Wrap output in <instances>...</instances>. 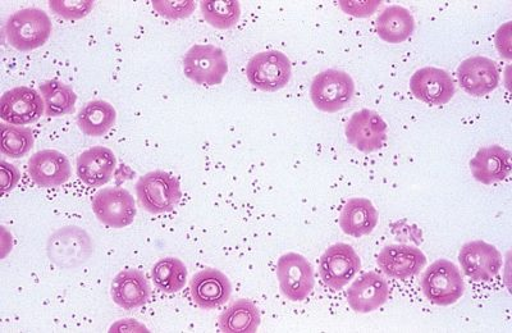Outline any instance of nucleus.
<instances>
[{
  "label": "nucleus",
  "instance_id": "30",
  "mask_svg": "<svg viewBox=\"0 0 512 333\" xmlns=\"http://www.w3.org/2000/svg\"><path fill=\"white\" fill-rule=\"evenodd\" d=\"M34 148V134L29 127L2 125V154L12 159L25 157Z\"/></svg>",
  "mask_w": 512,
  "mask_h": 333
},
{
  "label": "nucleus",
  "instance_id": "21",
  "mask_svg": "<svg viewBox=\"0 0 512 333\" xmlns=\"http://www.w3.org/2000/svg\"><path fill=\"white\" fill-rule=\"evenodd\" d=\"M511 167V154L500 145L479 149L470 161V171L474 179L483 185L506 180L510 176Z\"/></svg>",
  "mask_w": 512,
  "mask_h": 333
},
{
  "label": "nucleus",
  "instance_id": "4",
  "mask_svg": "<svg viewBox=\"0 0 512 333\" xmlns=\"http://www.w3.org/2000/svg\"><path fill=\"white\" fill-rule=\"evenodd\" d=\"M136 195L141 207L152 214L172 212L181 200L180 182L163 171H153L140 177Z\"/></svg>",
  "mask_w": 512,
  "mask_h": 333
},
{
  "label": "nucleus",
  "instance_id": "5",
  "mask_svg": "<svg viewBox=\"0 0 512 333\" xmlns=\"http://www.w3.org/2000/svg\"><path fill=\"white\" fill-rule=\"evenodd\" d=\"M355 94L354 80L344 71L327 70L314 77L310 98L315 108L324 113H336L351 103Z\"/></svg>",
  "mask_w": 512,
  "mask_h": 333
},
{
  "label": "nucleus",
  "instance_id": "23",
  "mask_svg": "<svg viewBox=\"0 0 512 333\" xmlns=\"http://www.w3.org/2000/svg\"><path fill=\"white\" fill-rule=\"evenodd\" d=\"M378 221V211L370 200L352 198L342 209L340 227L346 235L360 239V237L372 234Z\"/></svg>",
  "mask_w": 512,
  "mask_h": 333
},
{
  "label": "nucleus",
  "instance_id": "2",
  "mask_svg": "<svg viewBox=\"0 0 512 333\" xmlns=\"http://www.w3.org/2000/svg\"><path fill=\"white\" fill-rule=\"evenodd\" d=\"M47 253L50 262L57 267L73 269L88 262L94 253V243L82 228L67 226L49 237Z\"/></svg>",
  "mask_w": 512,
  "mask_h": 333
},
{
  "label": "nucleus",
  "instance_id": "3",
  "mask_svg": "<svg viewBox=\"0 0 512 333\" xmlns=\"http://www.w3.org/2000/svg\"><path fill=\"white\" fill-rule=\"evenodd\" d=\"M420 286L425 298L440 307L457 303L465 293L460 269L447 259H440L431 264L424 272Z\"/></svg>",
  "mask_w": 512,
  "mask_h": 333
},
{
  "label": "nucleus",
  "instance_id": "18",
  "mask_svg": "<svg viewBox=\"0 0 512 333\" xmlns=\"http://www.w3.org/2000/svg\"><path fill=\"white\" fill-rule=\"evenodd\" d=\"M425 263L427 257L422 250L411 245H388L377 258L378 267L384 275L397 280H408L418 275Z\"/></svg>",
  "mask_w": 512,
  "mask_h": 333
},
{
  "label": "nucleus",
  "instance_id": "31",
  "mask_svg": "<svg viewBox=\"0 0 512 333\" xmlns=\"http://www.w3.org/2000/svg\"><path fill=\"white\" fill-rule=\"evenodd\" d=\"M93 0H50L49 8L64 20H81L93 11Z\"/></svg>",
  "mask_w": 512,
  "mask_h": 333
},
{
  "label": "nucleus",
  "instance_id": "32",
  "mask_svg": "<svg viewBox=\"0 0 512 333\" xmlns=\"http://www.w3.org/2000/svg\"><path fill=\"white\" fill-rule=\"evenodd\" d=\"M153 8L158 15L169 18V20H182L194 13L195 2L194 0H177V2L154 0Z\"/></svg>",
  "mask_w": 512,
  "mask_h": 333
},
{
  "label": "nucleus",
  "instance_id": "25",
  "mask_svg": "<svg viewBox=\"0 0 512 333\" xmlns=\"http://www.w3.org/2000/svg\"><path fill=\"white\" fill-rule=\"evenodd\" d=\"M117 112L111 103L105 100H93L81 108L77 116V126L85 135L100 138L108 134L116 125Z\"/></svg>",
  "mask_w": 512,
  "mask_h": 333
},
{
  "label": "nucleus",
  "instance_id": "6",
  "mask_svg": "<svg viewBox=\"0 0 512 333\" xmlns=\"http://www.w3.org/2000/svg\"><path fill=\"white\" fill-rule=\"evenodd\" d=\"M184 74L201 86L222 84L228 74V61L221 48L196 44L184 57Z\"/></svg>",
  "mask_w": 512,
  "mask_h": 333
},
{
  "label": "nucleus",
  "instance_id": "27",
  "mask_svg": "<svg viewBox=\"0 0 512 333\" xmlns=\"http://www.w3.org/2000/svg\"><path fill=\"white\" fill-rule=\"evenodd\" d=\"M40 94L48 117H62L75 112L77 95L70 86L58 80H48L40 85Z\"/></svg>",
  "mask_w": 512,
  "mask_h": 333
},
{
  "label": "nucleus",
  "instance_id": "7",
  "mask_svg": "<svg viewBox=\"0 0 512 333\" xmlns=\"http://www.w3.org/2000/svg\"><path fill=\"white\" fill-rule=\"evenodd\" d=\"M291 76L290 59L278 50L255 54L246 67V77L250 84L267 93L286 88Z\"/></svg>",
  "mask_w": 512,
  "mask_h": 333
},
{
  "label": "nucleus",
  "instance_id": "28",
  "mask_svg": "<svg viewBox=\"0 0 512 333\" xmlns=\"http://www.w3.org/2000/svg\"><path fill=\"white\" fill-rule=\"evenodd\" d=\"M154 285L162 293L175 294L184 289L187 281V268L182 260L163 258L152 269Z\"/></svg>",
  "mask_w": 512,
  "mask_h": 333
},
{
  "label": "nucleus",
  "instance_id": "33",
  "mask_svg": "<svg viewBox=\"0 0 512 333\" xmlns=\"http://www.w3.org/2000/svg\"><path fill=\"white\" fill-rule=\"evenodd\" d=\"M340 7L342 11L347 13V15L365 18L374 15V12L377 11L379 7H381L382 2L379 0H367V2H345V0H341Z\"/></svg>",
  "mask_w": 512,
  "mask_h": 333
},
{
  "label": "nucleus",
  "instance_id": "16",
  "mask_svg": "<svg viewBox=\"0 0 512 333\" xmlns=\"http://www.w3.org/2000/svg\"><path fill=\"white\" fill-rule=\"evenodd\" d=\"M192 300L201 309L212 310L226 304L231 298L232 286L228 277L214 268H205L191 278Z\"/></svg>",
  "mask_w": 512,
  "mask_h": 333
},
{
  "label": "nucleus",
  "instance_id": "34",
  "mask_svg": "<svg viewBox=\"0 0 512 333\" xmlns=\"http://www.w3.org/2000/svg\"><path fill=\"white\" fill-rule=\"evenodd\" d=\"M0 166H2V191L7 193V191L15 189L17 182L20 181V171L4 161L0 163Z\"/></svg>",
  "mask_w": 512,
  "mask_h": 333
},
{
  "label": "nucleus",
  "instance_id": "13",
  "mask_svg": "<svg viewBox=\"0 0 512 333\" xmlns=\"http://www.w3.org/2000/svg\"><path fill=\"white\" fill-rule=\"evenodd\" d=\"M414 97L428 106H445L454 98L456 86L448 72L436 67L420 68L410 79Z\"/></svg>",
  "mask_w": 512,
  "mask_h": 333
},
{
  "label": "nucleus",
  "instance_id": "20",
  "mask_svg": "<svg viewBox=\"0 0 512 333\" xmlns=\"http://www.w3.org/2000/svg\"><path fill=\"white\" fill-rule=\"evenodd\" d=\"M117 167L116 155L111 149L93 147L77 158L76 171L79 179L89 187H102L112 180Z\"/></svg>",
  "mask_w": 512,
  "mask_h": 333
},
{
  "label": "nucleus",
  "instance_id": "8",
  "mask_svg": "<svg viewBox=\"0 0 512 333\" xmlns=\"http://www.w3.org/2000/svg\"><path fill=\"white\" fill-rule=\"evenodd\" d=\"M277 278L281 293L287 300L300 303L309 298L314 290L312 264L303 255L283 254L277 263Z\"/></svg>",
  "mask_w": 512,
  "mask_h": 333
},
{
  "label": "nucleus",
  "instance_id": "14",
  "mask_svg": "<svg viewBox=\"0 0 512 333\" xmlns=\"http://www.w3.org/2000/svg\"><path fill=\"white\" fill-rule=\"evenodd\" d=\"M459 262L466 276L475 282H488L500 273L501 253L484 241H470L461 248Z\"/></svg>",
  "mask_w": 512,
  "mask_h": 333
},
{
  "label": "nucleus",
  "instance_id": "17",
  "mask_svg": "<svg viewBox=\"0 0 512 333\" xmlns=\"http://www.w3.org/2000/svg\"><path fill=\"white\" fill-rule=\"evenodd\" d=\"M346 296L347 303L354 312L368 314L387 303L390 299V287L378 273L368 272L352 282Z\"/></svg>",
  "mask_w": 512,
  "mask_h": 333
},
{
  "label": "nucleus",
  "instance_id": "11",
  "mask_svg": "<svg viewBox=\"0 0 512 333\" xmlns=\"http://www.w3.org/2000/svg\"><path fill=\"white\" fill-rule=\"evenodd\" d=\"M345 135L351 147L359 152H378L387 140V123L378 113L363 109L352 114L346 123Z\"/></svg>",
  "mask_w": 512,
  "mask_h": 333
},
{
  "label": "nucleus",
  "instance_id": "9",
  "mask_svg": "<svg viewBox=\"0 0 512 333\" xmlns=\"http://www.w3.org/2000/svg\"><path fill=\"white\" fill-rule=\"evenodd\" d=\"M91 208L103 225L112 228L130 226L136 218L134 196L121 187H107L94 195Z\"/></svg>",
  "mask_w": 512,
  "mask_h": 333
},
{
  "label": "nucleus",
  "instance_id": "29",
  "mask_svg": "<svg viewBox=\"0 0 512 333\" xmlns=\"http://www.w3.org/2000/svg\"><path fill=\"white\" fill-rule=\"evenodd\" d=\"M200 9L204 20L216 29L228 30L239 24L241 7L236 0H203Z\"/></svg>",
  "mask_w": 512,
  "mask_h": 333
},
{
  "label": "nucleus",
  "instance_id": "26",
  "mask_svg": "<svg viewBox=\"0 0 512 333\" xmlns=\"http://www.w3.org/2000/svg\"><path fill=\"white\" fill-rule=\"evenodd\" d=\"M259 326V310L246 299L235 301L219 317V327L224 333H254Z\"/></svg>",
  "mask_w": 512,
  "mask_h": 333
},
{
  "label": "nucleus",
  "instance_id": "24",
  "mask_svg": "<svg viewBox=\"0 0 512 333\" xmlns=\"http://www.w3.org/2000/svg\"><path fill=\"white\" fill-rule=\"evenodd\" d=\"M415 20L410 11L404 7L391 6L378 16L376 31L388 44H401L413 35Z\"/></svg>",
  "mask_w": 512,
  "mask_h": 333
},
{
  "label": "nucleus",
  "instance_id": "22",
  "mask_svg": "<svg viewBox=\"0 0 512 333\" xmlns=\"http://www.w3.org/2000/svg\"><path fill=\"white\" fill-rule=\"evenodd\" d=\"M111 293L118 307L126 310L144 307L150 298L148 278L139 269H126L114 277Z\"/></svg>",
  "mask_w": 512,
  "mask_h": 333
},
{
  "label": "nucleus",
  "instance_id": "1",
  "mask_svg": "<svg viewBox=\"0 0 512 333\" xmlns=\"http://www.w3.org/2000/svg\"><path fill=\"white\" fill-rule=\"evenodd\" d=\"M52 21L38 8L21 9L8 18L6 38L11 47L30 52L43 47L52 35Z\"/></svg>",
  "mask_w": 512,
  "mask_h": 333
},
{
  "label": "nucleus",
  "instance_id": "10",
  "mask_svg": "<svg viewBox=\"0 0 512 333\" xmlns=\"http://www.w3.org/2000/svg\"><path fill=\"white\" fill-rule=\"evenodd\" d=\"M361 260L352 246L340 243L329 246L320 258L319 273L324 285L333 291L344 289L358 275Z\"/></svg>",
  "mask_w": 512,
  "mask_h": 333
},
{
  "label": "nucleus",
  "instance_id": "19",
  "mask_svg": "<svg viewBox=\"0 0 512 333\" xmlns=\"http://www.w3.org/2000/svg\"><path fill=\"white\" fill-rule=\"evenodd\" d=\"M29 175L36 185L53 189L71 179V163L58 150H40L30 158Z\"/></svg>",
  "mask_w": 512,
  "mask_h": 333
},
{
  "label": "nucleus",
  "instance_id": "15",
  "mask_svg": "<svg viewBox=\"0 0 512 333\" xmlns=\"http://www.w3.org/2000/svg\"><path fill=\"white\" fill-rule=\"evenodd\" d=\"M461 88L472 97H486L500 84V72L496 63L486 57L465 59L457 68Z\"/></svg>",
  "mask_w": 512,
  "mask_h": 333
},
{
  "label": "nucleus",
  "instance_id": "12",
  "mask_svg": "<svg viewBox=\"0 0 512 333\" xmlns=\"http://www.w3.org/2000/svg\"><path fill=\"white\" fill-rule=\"evenodd\" d=\"M44 113L43 97L27 86L9 90L0 99V118L9 125H30L39 121Z\"/></svg>",
  "mask_w": 512,
  "mask_h": 333
}]
</instances>
